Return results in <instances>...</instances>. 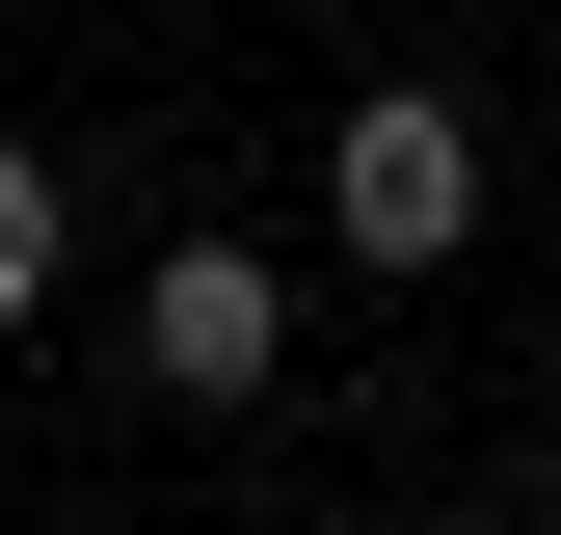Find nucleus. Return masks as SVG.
Masks as SVG:
<instances>
[{
  "label": "nucleus",
  "mask_w": 561,
  "mask_h": 535,
  "mask_svg": "<svg viewBox=\"0 0 561 535\" xmlns=\"http://www.w3.org/2000/svg\"><path fill=\"white\" fill-rule=\"evenodd\" d=\"M321 241L375 268V295H428V268L481 241V107H455V81H375V107H321Z\"/></svg>",
  "instance_id": "1"
},
{
  "label": "nucleus",
  "mask_w": 561,
  "mask_h": 535,
  "mask_svg": "<svg viewBox=\"0 0 561 535\" xmlns=\"http://www.w3.org/2000/svg\"><path fill=\"white\" fill-rule=\"evenodd\" d=\"M134 375H161V401H267V375H295L267 241H161V268H134Z\"/></svg>",
  "instance_id": "2"
},
{
  "label": "nucleus",
  "mask_w": 561,
  "mask_h": 535,
  "mask_svg": "<svg viewBox=\"0 0 561 535\" xmlns=\"http://www.w3.org/2000/svg\"><path fill=\"white\" fill-rule=\"evenodd\" d=\"M27 295H54V161L0 134V321H27Z\"/></svg>",
  "instance_id": "3"
}]
</instances>
